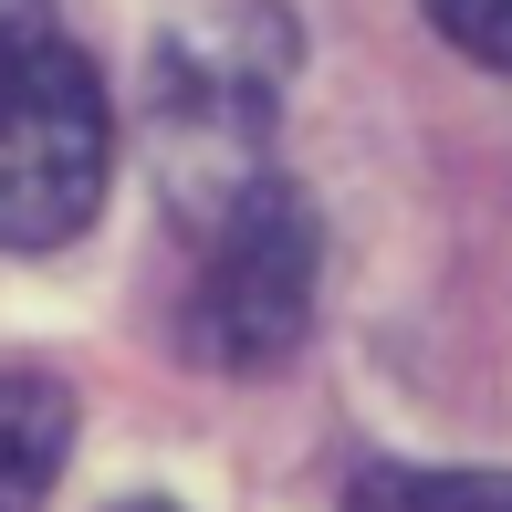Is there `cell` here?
Listing matches in <instances>:
<instances>
[{"mask_svg": "<svg viewBox=\"0 0 512 512\" xmlns=\"http://www.w3.org/2000/svg\"><path fill=\"white\" fill-rule=\"evenodd\" d=\"M418 11L439 21V42H460L471 63L512 74V0H418Z\"/></svg>", "mask_w": 512, "mask_h": 512, "instance_id": "8992f818", "label": "cell"}, {"mask_svg": "<svg viewBox=\"0 0 512 512\" xmlns=\"http://www.w3.org/2000/svg\"><path fill=\"white\" fill-rule=\"evenodd\" d=\"M293 74V21L241 0L157 42L147 74V157L178 220H220L251 178H272V115Z\"/></svg>", "mask_w": 512, "mask_h": 512, "instance_id": "6da1fadb", "label": "cell"}, {"mask_svg": "<svg viewBox=\"0 0 512 512\" xmlns=\"http://www.w3.org/2000/svg\"><path fill=\"white\" fill-rule=\"evenodd\" d=\"M63 460H74V398L32 366H11L0 377V512H32L63 481Z\"/></svg>", "mask_w": 512, "mask_h": 512, "instance_id": "277c9868", "label": "cell"}, {"mask_svg": "<svg viewBox=\"0 0 512 512\" xmlns=\"http://www.w3.org/2000/svg\"><path fill=\"white\" fill-rule=\"evenodd\" d=\"M105 74L53 0H0V251H53L105 209Z\"/></svg>", "mask_w": 512, "mask_h": 512, "instance_id": "7a4b0ae2", "label": "cell"}, {"mask_svg": "<svg viewBox=\"0 0 512 512\" xmlns=\"http://www.w3.org/2000/svg\"><path fill=\"white\" fill-rule=\"evenodd\" d=\"M199 230H209V251H199V293H189V356H209L220 377H262L314 324L324 230H314L293 178H251Z\"/></svg>", "mask_w": 512, "mask_h": 512, "instance_id": "3957f363", "label": "cell"}, {"mask_svg": "<svg viewBox=\"0 0 512 512\" xmlns=\"http://www.w3.org/2000/svg\"><path fill=\"white\" fill-rule=\"evenodd\" d=\"M115 512H178V502H157V492H136V502H115Z\"/></svg>", "mask_w": 512, "mask_h": 512, "instance_id": "52a82bcc", "label": "cell"}, {"mask_svg": "<svg viewBox=\"0 0 512 512\" xmlns=\"http://www.w3.org/2000/svg\"><path fill=\"white\" fill-rule=\"evenodd\" d=\"M345 512H512V471H408L366 460L345 481Z\"/></svg>", "mask_w": 512, "mask_h": 512, "instance_id": "5b68a950", "label": "cell"}]
</instances>
